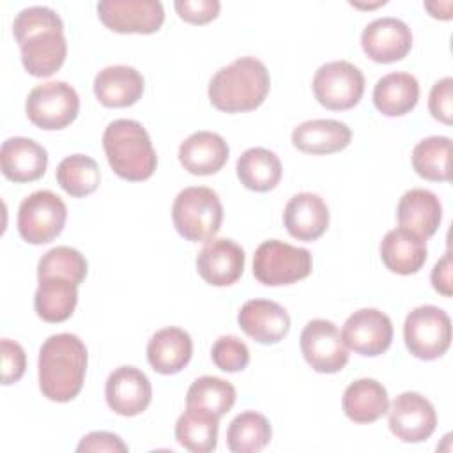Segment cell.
<instances>
[{"mask_svg": "<svg viewBox=\"0 0 453 453\" xmlns=\"http://www.w3.org/2000/svg\"><path fill=\"white\" fill-rule=\"evenodd\" d=\"M97 14L104 27L119 34H154L165 21L159 0H101Z\"/></svg>", "mask_w": 453, "mask_h": 453, "instance_id": "cell-12", "label": "cell"}, {"mask_svg": "<svg viewBox=\"0 0 453 453\" xmlns=\"http://www.w3.org/2000/svg\"><path fill=\"white\" fill-rule=\"evenodd\" d=\"M48 152L32 138L12 136L2 143L0 168L5 179L12 182H32L44 175Z\"/></svg>", "mask_w": 453, "mask_h": 453, "instance_id": "cell-19", "label": "cell"}, {"mask_svg": "<svg viewBox=\"0 0 453 453\" xmlns=\"http://www.w3.org/2000/svg\"><path fill=\"white\" fill-rule=\"evenodd\" d=\"M103 149L111 170L131 182L147 180L157 166L147 129L133 119L110 122L103 133Z\"/></svg>", "mask_w": 453, "mask_h": 453, "instance_id": "cell-4", "label": "cell"}, {"mask_svg": "<svg viewBox=\"0 0 453 453\" xmlns=\"http://www.w3.org/2000/svg\"><path fill=\"white\" fill-rule=\"evenodd\" d=\"M76 451L83 453V451H127V444L117 435V434H111V432H90L87 434Z\"/></svg>", "mask_w": 453, "mask_h": 453, "instance_id": "cell-41", "label": "cell"}, {"mask_svg": "<svg viewBox=\"0 0 453 453\" xmlns=\"http://www.w3.org/2000/svg\"><path fill=\"white\" fill-rule=\"evenodd\" d=\"M396 218L402 228H407L426 241L441 225L442 205L435 193L423 188H412L402 195L396 205Z\"/></svg>", "mask_w": 453, "mask_h": 453, "instance_id": "cell-22", "label": "cell"}, {"mask_svg": "<svg viewBox=\"0 0 453 453\" xmlns=\"http://www.w3.org/2000/svg\"><path fill=\"white\" fill-rule=\"evenodd\" d=\"M342 338L347 349L375 357L389 349L393 342V322L377 308H361L345 320Z\"/></svg>", "mask_w": 453, "mask_h": 453, "instance_id": "cell-14", "label": "cell"}, {"mask_svg": "<svg viewBox=\"0 0 453 453\" xmlns=\"http://www.w3.org/2000/svg\"><path fill=\"white\" fill-rule=\"evenodd\" d=\"M172 221L186 241H211L223 221V205L218 193L205 186L184 188L172 203Z\"/></svg>", "mask_w": 453, "mask_h": 453, "instance_id": "cell-5", "label": "cell"}, {"mask_svg": "<svg viewBox=\"0 0 453 453\" xmlns=\"http://www.w3.org/2000/svg\"><path fill=\"white\" fill-rule=\"evenodd\" d=\"M25 71L35 78L57 73L67 55L64 23L57 11L44 5L21 9L12 23Z\"/></svg>", "mask_w": 453, "mask_h": 453, "instance_id": "cell-1", "label": "cell"}, {"mask_svg": "<svg viewBox=\"0 0 453 453\" xmlns=\"http://www.w3.org/2000/svg\"><path fill=\"white\" fill-rule=\"evenodd\" d=\"M244 250L232 239H211L196 255V271L214 287L235 283L244 271Z\"/></svg>", "mask_w": 453, "mask_h": 453, "instance_id": "cell-17", "label": "cell"}, {"mask_svg": "<svg viewBox=\"0 0 453 453\" xmlns=\"http://www.w3.org/2000/svg\"><path fill=\"white\" fill-rule=\"evenodd\" d=\"M237 177L251 191L265 193L278 186L281 179L280 157L264 147H251L237 159Z\"/></svg>", "mask_w": 453, "mask_h": 453, "instance_id": "cell-30", "label": "cell"}, {"mask_svg": "<svg viewBox=\"0 0 453 453\" xmlns=\"http://www.w3.org/2000/svg\"><path fill=\"white\" fill-rule=\"evenodd\" d=\"M315 99L327 110L354 108L365 92V76L354 64L347 60H333L322 64L313 76Z\"/></svg>", "mask_w": 453, "mask_h": 453, "instance_id": "cell-10", "label": "cell"}, {"mask_svg": "<svg viewBox=\"0 0 453 453\" xmlns=\"http://www.w3.org/2000/svg\"><path fill=\"white\" fill-rule=\"evenodd\" d=\"M239 327L255 342L269 345L283 340L290 329L287 310L271 299H250L237 313Z\"/></svg>", "mask_w": 453, "mask_h": 453, "instance_id": "cell-18", "label": "cell"}, {"mask_svg": "<svg viewBox=\"0 0 453 453\" xmlns=\"http://www.w3.org/2000/svg\"><path fill=\"white\" fill-rule=\"evenodd\" d=\"M25 111L28 120L46 131L67 127L80 111V97L65 81H48L28 92Z\"/></svg>", "mask_w": 453, "mask_h": 453, "instance_id": "cell-9", "label": "cell"}, {"mask_svg": "<svg viewBox=\"0 0 453 453\" xmlns=\"http://www.w3.org/2000/svg\"><path fill=\"white\" fill-rule=\"evenodd\" d=\"M380 258L391 273L414 274L426 262V242L407 228H393L380 242Z\"/></svg>", "mask_w": 453, "mask_h": 453, "instance_id": "cell-26", "label": "cell"}, {"mask_svg": "<svg viewBox=\"0 0 453 453\" xmlns=\"http://www.w3.org/2000/svg\"><path fill=\"white\" fill-rule=\"evenodd\" d=\"M389 430L403 442H423L437 426V414L430 400L416 391L398 395L388 409Z\"/></svg>", "mask_w": 453, "mask_h": 453, "instance_id": "cell-13", "label": "cell"}, {"mask_svg": "<svg viewBox=\"0 0 453 453\" xmlns=\"http://www.w3.org/2000/svg\"><path fill=\"white\" fill-rule=\"evenodd\" d=\"M432 287L442 294L444 297L451 296V255L449 251L444 253V257L434 265L432 269Z\"/></svg>", "mask_w": 453, "mask_h": 453, "instance_id": "cell-42", "label": "cell"}, {"mask_svg": "<svg viewBox=\"0 0 453 453\" xmlns=\"http://www.w3.org/2000/svg\"><path fill=\"white\" fill-rule=\"evenodd\" d=\"M419 99V83L411 73H389L373 87V104L388 117H402L414 110Z\"/></svg>", "mask_w": 453, "mask_h": 453, "instance_id": "cell-28", "label": "cell"}, {"mask_svg": "<svg viewBox=\"0 0 453 453\" xmlns=\"http://www.w3.org/2000/svg\"><path fill=\"white\" fill-rule=\"evenodd\" d=\"M412 168L426 180L446 182L451 179V140L448 136H428L412 149Z\"/></svg>", "mask_w": 453, "mask_h": 453, "instance_id": "cell-34", "label": "cell"}, {"mask_svg": "<svg viewBox=\"0 0 453 453\" xmlns=\"http://www.w3.org/2000/svg\"><path fill=\"white\" fill-rule=\"evenodd\" d=\"M106 403L119 416L142 414L152 400V386L149 377L136 366L115 368L104 386Z\"/></svg>", "mask_w": 453, "mask_h": 453, "instance_id": "cell-16", "label": "cell"}, {"mask_svg": "<svg viewBox=\"0 0 453 453\" xmlns=\"http://www.w3.org/2000/svg\"><path fill=\"white\" fill-rule=\"evenodd\" d=\"M57 182L67 195L81 198L97 189L101 182V172L96 159L90 156L71 154L58 163Z\"/></svg>", "mask_w": 453, "mask_h": 453, "instance_id": "cell-35", "label": "cell"}, {"mask_svg": "<svg viewBox=\"0 0 453 453\" xmlns=\"http://www.w3.org/2000/svg\"><path fill=\"white\" fill-rule=\"evenodd\" d=\"M352 138V131L345 122L334 119H313L301 122L292 131V143L306 154H333L343 150Z\"/></svg>", "mask_w": 453, "mask_h": 453, "instance_id": "cell-24", "label": "cell"}, {"mask_svg": "<svg viewBox=\"0 0 453 453\" xmlns=\"http://www.w3.org/2000/svg\"><path fill=\"white\" fill-rule=\"evenodd\" d=\"M85 257L71 246H57L46 251L37 264V280L42 278H65L80 285L87 276Z\"/></svg>", "mask_w": 453, "mask_h": 453, "instance_id": "cell-36", "label": "cell"}, {"mask_svg": "<svg viewBox=\"0 0 453 453\" xmlns=\"http://www.w3.org/2000/svg\"><path fill=\"white\" fill-rule=\"evenodd\" d=\"M311 253L288 242L264 241L253 255V276L267 287L292 285L311 273Z\"/></svg>", "mask_w": 453, "mask_h": 453, "instance_id": "cell-6", "label": "cell"}, {"mask_svg": "<svg viewBox=\"0 0 453 453\" xmlns=\"http://www.w3.org/2000/svg\"><path fill=\"white\" fill-rule=\"evenodd\" d=\"M218 425L219 418L186 409L175 423V439L182 448L193 453H209L216 449L218 444Z\"/></svg>", "mask_w": 453, "mask_h": 453, "instance_id": "cell-33", "label": "cell"}, {"mask_svg": "<svg viewBox=\"0 0 453 453\" xmlns=\"http://www.w3.org/2000/svg\"><path fill=\"white\" fill-rule=\"evenodd\" d=\"M453 80L449 76L439 80L434 83L430 96H428V110L432 113L434 119L444 122V124H451L453 119Z\"/></svg>", "mask_w": 453, "mask_h": 453, "instance_id": "cell-39", "label": "cell"}, {"mask_svg": "<svg viewBox=\"0 0 453 453\" xmlns=\"http://www.w3.org/2000/svg\"><path fill=\"white\" fill-rule=\"evenodd\" d=\"M87 347L71 333L51 334L39 350V389L51 402H69L81 391Z\"/></svg>", "mask_w": 453, "mask_h": 453, "instance_id": "cell-2", "label": "cell"}, {"mask_svg": "<svg viewBox=\"0 0 453 453\" xmlns=\"http://www.w3.org/2000/svg\"><path fill=\"white\" fill-rule=\"evenodd\" d=\"M65 219L67 207L64 200L50 189H39L19 203L18 232L30 244H46L62 232Z\"/></svg>", "mask_w": 453, "mask_h": 453, "instance_id": "cell-8", "label": "cell"}, {"mask_svg": "<svg viewBox=\"0 0 453 453\" xmlns=\"http://www.w3.org/2000/svg\"><path fill=\"white\" fill-rule=\"evenodd\" d=\"M345 416L359 425L380 419L389 409L386 388L375 379H357L347 386L342 398Z\"/></svg>", "mask_w": 453, "mask_h": 453, "instance_id": "cell-27", "label": "cell"}, {"mask_svg": "<svg viewBox=\"0 0 453 453\" xmlns=\"http://www.w3.org/2000/svg\"><path fill=\"white\" fill-rule=\"evenodd\" d=\"M361 46L373 62L391 64L407 57L412 48V32L398 18H377L363 28Z\"/></svg>", "mask_w": 453, "mask_h": 453, "instance_id": "cell-15", "label": "cell"}, {"mask_svg": "<svg viewBox=\"0 0 453 453\" xmlns=\"http://www.w3.org/2000/svg\"><path fill=\"white\" fill-rule=\"evenodd\" d=\"M193 356V342L189 333L180 327H163L156 331L147 343L149 365L163 375L180 372Z\"/></svg>", "mask_w": 453, "mask_h": 453, "instance_id": "cell-25", "label": "cell"}, {"mask_svg": "<svg viewBox=\"0 0 453 453\" xmlns=\"http://www.w3.org/2000/svg\"><path fill=\"white\" fill-rule=\"evenodd\" d=\"M211 357H212V363L223 370V372H241L248 366L250 363V349L248 345L234 336V334H225V336H219L212 349H211Z\"/></svg>", "mask_w": 453, "mask_h": 453, "instance_id": "cell-37", "label": "cell"}, {"mask_svg": "<svg viewBox=\"0 0 453 453\" xmlns=\"http://www.w3.org/2000/svg\"><path fill=\"white\" fill-rule=\"evenodd\" d=\"M271 87L265 64L255 57H241L216 71L209 81L211 104L226 113L251 111L258 108Z\"/></svg>", "mask_w": 453, "mask_h": 453, "instance_id": "cell-3", "label": "cell"}, {"mask_svg": "<svg viewBox=\"0 0 453 453\" xmlns=\"http://www.w3.org/2000/svg\"><path fill=\"white\" fill-rule=\"evenodd\" d=\"M143 76L131 65H108L94 78V94L103 106L126 108L143 94Z\"/></svg>", "mask_w": 453, "mask_h": 453, "instance_id": "cell-23", "label": "cell"}, {"mask_svg": "<svg viewBox=\"0 0 453 453\" xmlns=\"http://www.w3.org/2000/svg\"><path fill=\"white\" fill-rule=\"evenodd\" d=\"M173 5L177 14L184 21L193 25H203L212 21L221 7L218 0H175Z\"/></svg>", "mask_w": 453, "mask_h": 453, "instance_id": "cell-40", "label": "cell"}, {"mask_svg": "<svg viewBox=\"0 0 453 453\" xmlns=\"http://www.w3.org/2000/svg\"><path fill=\"white\" fill-rule=\"evenodd\" d=\"M299 345L306 363L319 373H336L349 363V349L331 320H310L301 331Z\"/></svg>", "mask_w": 453, "mask_h": 453, "instance_id": "cell-11", "label": "cell"}, {"mask_svg": "<svg viewBox=\"0 0 453 453\" xmlns=\"http://www.w3.org/2000/svg\"><path fill=\"white\" fill-rule=\"evenodd\" d=\"M2 349V384H12L21 379L27 368V356L23 347L9 338L0 342Z\"/></svg>", "mask_w": 453, "mask_h": 453, "instance_id": "cell-38", "label": "cell"}, {"mask_svg": "<svg viewBox=\"0 0 453 453\" xmlns=\"http://www.w3.org/2000/svg\"><path fill=\"white\" fill-rule=\"evenodd\" d=\"M228 143L212 131H196L179 147V161L193 175H212L228 161Z\"/></svg>", "mask_w": 453, "mask_h": 453, "instance_id": "cell-21", "label": "cell"}, {"mask_svg": "<svg viewBox=\"0 0 453 453\" xmlns=\"http://www.w3.org/2000/svg\"><path fill=\"white\" fill-rule=\"evenodd\" d=\"M78 303V285L65 278H42L34 296L35 313L44 322L67 320Z\"/></svg>", "mask_w": 453, "mask_h": 453, "instance_id": "cell-29", "label": "cell"}, {"mask_svg": "<svg viewBox=\"0 0 453 453\" xmlns=\"http://www.w3.org/2000/svg\"><path fill=\"white\" fill-rule=\"evenodd\" d=\"M269 419L255 411L237 414L226 430V444L232 453H257L271 442Z\"/></svg>", "mask_w": 453, "mask_h": 453, "instance_id": "cell-32", "label": "cell"}, {"mask_svg": "<svg viewBox=\"0 0 453 453\" xmlns=\"http://www.w3.org/2000/svg\"><path fill=\"white\" fill-rule=\"evenodd\" d=\"M283 225L294 239L311 242L327 230L329 209L319 195L297 193L283 209Z\"/></svg>", "mask_w": 453, "mask_h": 453, "instance_id": "cell-20", "label": "cell"}, {"mask_svg": "<svg viewBox=\"0 0 453 453\" xmlns=\"http://www.w3.org/2000/svg\"><path fill=\"white\" fill-rule=\"evenodd\" d=\"M235 396V388L228 380L203 375L195 379L189 386L186 393V409H195L221 418L234 407Z\"/></svg>", "mask_w": 453, "mask_h": 453, "instance_id": "cell-31", "label": "cell"}, {"mask_svg": "<svg viewBox=\"0 0 453 453\" xmlns=\"http://www.w3.org/2000/svg\"><path fill=\"white\" fill-rule=\"evenodd\" d=\"M403 340L409 352L425 361L446 354L451 343L449 315L432 304H423L409 311L403 322Z\"/></svg>", "mask_w": 453, "mask_h": 453, "instance_id": "cell-7", "label": "cell"}]
</instances>
